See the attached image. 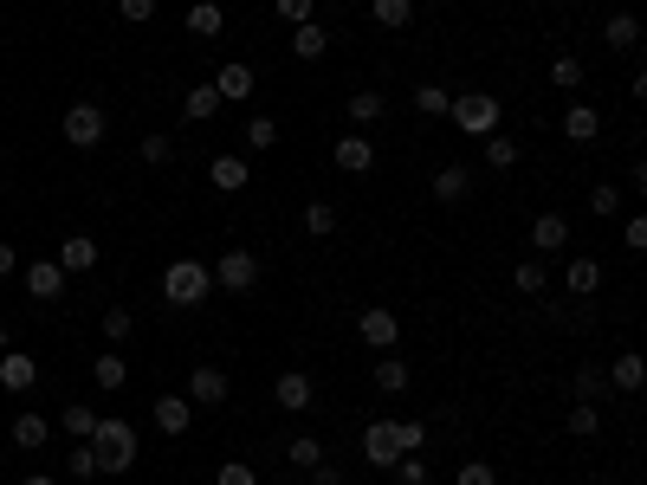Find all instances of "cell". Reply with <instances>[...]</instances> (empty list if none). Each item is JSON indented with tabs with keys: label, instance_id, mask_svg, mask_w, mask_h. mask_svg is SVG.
Returning a JSON list of instances; mask_svg holds the SVG:
<instances>
[{
	"label": "cell",
	"instance_id": "obj_10",
	"mask_svg": "<svg viewBox=\"0 0 647 485\" xmlns=\"http://www.w3.org/2000/svg\"><path fill=\"white\" fill-rule=\"evenodd\" d=\"M330 162H337V169L343 175H369V169H376V143H369V136H343V143L337 149H330Z\"/></svg>",
	"mask_w": 647,
	"mask_h": 485
},
{
	"label": "cell",
	"instance_id": "obj_3",
	"mask_svg": "<svg viewBox=\"0 0 647 485\" xmlns=\"http://www.w3.org/2000/svg\"><path fill=\"white\" fill-rule=\"evenodd\" d=\"M453 130H466V136H492L499 130V97L492 91H453Z\"/></svg>",
	"mask_w": 647,
	"mask_h": 485
},
{
	"label": "cell",
	"instance_id": "obj_39",
	"mask_svg": "<svg viewBox=\"0 0 647 485\" xmlns=\"http://www.w3.org/2000/svg\"><path fill=\"white\" fill-rule=\"evenodd\" d=\"M369 13H376L382 26H408L415 20V0H369Z\"/></svg>",
	"mask_w": 647,
	"mask_h": 485
},
{
	"label": "cell",
	"instance_id": "obj_1",
	"mask_svg": "<svg viewBox=\"0 0 647 485\" xmlns=\"http://www.w3.org/2000/svg\"><path fill=\"white\" fill-rule=\"evenodd\" d=\"M91 453H98V473H130L136 466V427L130 421H98Z\"/></svg>",
	"mask_w": 647,
	"mask_h": 485
},
{
	"label": "cell",
	"instance_id": "obj_8",
	"mask_svg": "<svg viewBox=\"0 0 647 485\" xmlns=\"http://www.w3.org/2000/svg\"><path fill=\"white\" fill-rule=\"evenodd\" d=\"M363 460L376 466V473H389V466L402 460V447H395V421H369L363 427Z\"/></svg>",
	"mask_w": 647,
	"mask_h": 485
},
{
	"label": "cell",
	"instance_id": "obj_25",
	"mask_svg": "<svg viewBox=\"0 0 647 485\" xmlns=\"http://www.w3.org/2000/svg\"><path fill=\"white\" fill-rule=\"evenodd\" d=\"M214 110H220V91H214V78H208V85H195V91L182 97V117H188V123H214Z\"/></svg>",
	"mask_w": 647,
	"mask_h": 485
},
{
	"label": "cell",
	"instance_id": "obj_40",
	"mask_svg": "<svg viewBox=\"0 0 647 485\" xmlns=\"http://www.w3.org/2000/svg\"><path fill=\"white\" fill-rule=\"evenodd\" d=\"M240 143L259 156V149H272V143H279V123H272V117H253V123H246V136H240Z\"/></svg>",
	"mask_w": 647,
	"mask_h": 485
},
{
	"label": "cell",
	"instance_id": "obj_9",
	"mask_svg": "<svg viewBox=\"0 0 647 485\" xmlns=\"http://www.w3.org/2000/svg\"><path fill=\"white\" fill-rule=\"evenodd\" d=\"M188 401H195V408H220V401H227V369L195 363L188 369Z\"/></svg>",
	"mask_w": 647,
	"mask_h": 485
},
{
	"label": "cell",
	"instance_id": "obj_31",
	"mask_svg": "<svg viewBox=\"0 0 647 485\" xmlns=\"http://www.w3.org/2000/svg\"><path fill=\"white\" fill-rule=\"evenodd\" d=\"M550 85L557 91H583V59H576V52H557V59H550Z\"/></svg>",
	"mask_w": 647,
	"mask_h": 485
},
{
	"label": "cell",
	"instance_id": "obj_49",
	"mask_svg": "<svg viewBox=\"0 0 647 485\" xmlns=\"http://www.w3.org/2000/svg\"><path fill=\"white\" fill-rule=\"evenodd\" d=\"M169 156H175L169 136H143V162H169Z\"/></svg>",
	"mask_w": 647,
	"mask_h": 485
},
{
	"label": "cell",
	"instance_id": "obj_52",
	"mask_svg": "<svg viewBox=\"0 0 647 485\" xmlns=\"http://www.w3.org/2000/svg\"><path fill=\"white\" fill-rule=\"evenodd\" d=\"M311 485H343V473H337V466H324V460H318V466H311Z\"/></svg>",
	"mask_w": 647,
	"mask_h": 485
},
{
	"label": "cell",
	"instance_id": "obj_56",
	"mask_svg": "<svg viewBox=\"0 0 647 485\" xmlns=\"http://www.w3.org/2000/svg\"><path fill=\"white\" fill-rule=\"evenodd\" d=\"M557 7H570V0H557Z\"/></svg>",
	"mask_w": 647,
	"mask_h": 485
},
{
	"label": "cell",
	"instance_id": "obj_46",
	"mask_svg": "<svg viewBox=\"0 0 647 485\" xmlns=\"http://www.w3.org/2000/svg\"><path fill=\"white\" fill-rule=\"evenodd\" d=\"M453 485H499V473H492L486 460H466L460 473H453Z\"/></svg>",
	"mask_w": 647,
	"mask_h": 485
},
{
	"label": "cell",
	"instance_id": "obj_33",
	"mask_svg": "<svg viewBox=\"0 0 647 485\" xmlns=\"http://www.w3.org/2000/svg\"><path fill=\"white\" fill-rule=\"evenodd\" d=\"M622 207H628V194L615 188V182H602L596 194H589V214H596V220H615V214H622Z\"/></svg>",
	"mask_w": 647,
	"mask_h": 485
},
{
	"label": "cell",
	"instance_id": "obj_41",
	"mask_svg": "<svg viewBox=\"0 0 647 485\" xmlns=\"http://www.w3.org/2000/svg\"><path fill=\"white\" fill-rule=\"evenodd\" d=\"M596 427H602V408H596V401H576V408H570V434H576V440H589Z\"/></svg>",
	"mask_w": 647,
	"mask_h": 485
},
{
	"label": "cell",
	"instance_id": "obj_19",
	"mask_svg": "<svg viewBox=\"0 0 647 485\" xmlns=\"http://www.w3.org/2000/svg\"><path fill=\"white\" fill-rule=\"evenodd\" d=\"M531 246H538V253H563V246H570V220L563 214H538L531 220Z\"/></svg>",
	"mask_w": 647,
	"mask_h": 485
},
{
	"label": "cell",
	"instance_id": "obj_21",
	"mask_svg": "<svg viewBox=\"0 0 647 485\" xmlns=\"http://www.w3.org/2000/svg\"><path fill=\"white\" fill-rule=\"evenodd\" d=\"M602 39H609V52H635L641 46V20L635 13H609V20H602Z\"/></svg>",
	"mask_w": 647,
	"mask_h": 485
},
{
	"label": "cell",
	"instance_id": "obj_23",
	"mask_svg": "<svg viewBox=\"0 0 647 485\" xmlns=\"http://www.w3.org/2000/svg\"><path fill=\"white\" fill-rule=\"evenodd\" d=\"M98 421H104V414L91 408V401H65V414H59V427L72 440H91V434H98Z\"/></svg>",
	"mask_w": 647,
	"mask_h": 485
},
{
	"label": "cell",
	"instance_id": "obj_26",
	"mask_svg": "<svg viewBox=\"0 0 647 485\" xmlns=\"http://www.w3.org/2000/svg\"><path fill=\"white\" fill-rule=\"evenodd\" d=\"M208 182H214L220 194H240V188H246V156H214Z\"/></svg>",
	"mask_w": 647,
	"mask_h": 485
},
{
	"label": "cell",
	"instance_id": "obj_24",
	"mask_svg": "<svg viewBox=\"0 0 647 485\" xmlns=\"http://www.w3.org/2000/svg\"><path fill=\"white\" fill-rule=\"evenodd\" d=\"M292 52H298V59H324V52H330V26H318V20L292 26Z\"/></svg>",
	"mask_w": 647,
	"mask_h": 485
},
{
	"label": "cell",
	"instance_id": "obj_34",
	"mask_svg": "<svg viewBox=\"0 0 647 485\" xmlns=\"http://www.w3.org/2000/svg\"><path fill=\"white\" fill-rule=\"evenodd\" d=\"M382 110H389V97H382V91H350V123H376Z\"/></svg>",
	"mask_w": 647,
	"mask_h": 485
},
{
	"label": "cell",
	"instance_id": "obj_35",
	"mask_svg": "<svg viewBox=\"0 0 647 485\" xmlns=\"http://www.w3.org/2000/svg\"><path fill=\"white\" fill-rule=\"evenodd\" d=\"M305 233H311V240H330V233H337V207H330V201H311L305 207Z\"/></svg>",
	"mask_w": 647,
	"mask_h": 485
},
{
	"label": "cell",
	"instance_id": "obj_5",
	"mask_svg": "<svg viewBox=\"0 0 647 485\" xmlns=\"http://www.w3.org/2000/svg\"><path fill=\"white\" fill-rule=\"evenodd\" d=\"M356 337H363L369 350H382V356H389L395 343H402V317H395V311H382V304H369V311L356 317Z\"/></svg>",
	"mask_w": 647,
	"mask_h": 485
},
{
	"label": "cell",
	"instance_id": "obj_53",
	"mask_svg": "<svg viewBox=\"0 0 647 485\" xmlns=\"http://www.w3.org/2000/svg\"><path fill=\"white\" fill-rule=\"evenodd\" d=\"M13 272H20V253H13V246H0V279H13Z\"/></svg>",
	"mask_w": 647,
	"mask_h": 485
},
{
	"label": "cell",
	"instance_id": "obj_16",
	"mask_svg": "<svg viewBox=\"0 0 647 485\" xmlns=\"http://www.w3.org/2000/svg\"><path fill=\"white\" fill-rule=\"evenodd\" d=\"M466 194H473V169H460V162H447V169H434V201L460 207Z\"/></svg>",
	"mask_w": 647,
	"mask_h": 485
},
{
	"label": "cell",
	"instance_id": "obj_37",
	"mask_svg": "<svg viewBox=\"0 0 647 485\" xmlns=\"http://www.w3.org/2000/svg\"><path fill=\"white\" fill-rule=\"evenodd\" d=\"M130 330H136L130 304H110V311H104V343H130Z\"/></svg>",
	"mask_w": 647,
	"mask_h": 485
},
{
	"label": "cell",
	"instance_id": "obj_32",
	"mask_svg": "<svg viewBox=\"0 0 647 485\" xmlns=\"http://www.w3.org/2000/svg\"><path fill=\"white\" fill-rule=\"evenodd\" d=\"M415 110H421V117H447V110H453V91L447 85H415Z\"/></svg>",
	"mask_w": 647,
	"mask_h": 485
},
{
	"label": "cell",
	"instance_id": "obj_13",
	"mask_svg": "<svg viewBox=\"0 0 647 485\" xmlns=\"http://www.w3.org/2000/svg\"><path fill=\"white\" fill-rule=\"evenodd\" d=\"M39 382V363L26 350H0V388H7V395H26V388Z\"/></svg>",
	"mask_w": 647,
	"mask_h": 485
},
{
	"label": "cell",
	"instance_id": "obj_29",
	"mask_svg": "<svg viewBox=\"0 0 647 485\" xmlns=\"http://www.w3.org/2000/svg\"><path fill=\"white\" fill-rule=\"evenodd\" d=\"M563 285H570V298H589V291L602 285V266H596V259H570V272H563Z\"/></svg>",
	"mask_w": 647,
	"mask_h": 485
},
{
	"label": "cell",
	"instance_id": "obj_27",
	"mask_svg": "<svg viewBox=\"0 0 647 485\" xmlns=\"http://www.w3.org/2000/svg\"><path fill=\"white\" fill-rule=\"evenodd\" d=\"M408 382H415V369H408V356H382V363H376V388H382V395H402Z\"/></svg>",
	"mask_w": 647,
	"mask_h": 485
},
{
	"label": "cell",
	"instance_id": "obj_4",
	"mask_svg": "<svg viewBox=\"0 0 647 485\" xmlns=\"http://www.w3.org/2000/svg\"><path fill=\"white\" fill-rule=\"evenodd\" d=\"M208 272H214L220 291H253V285H259V259L246 253V246H227V253H220Z\"/></svg>",
	"mask_w": 647,
	"mask_h": 485
},
{
	"label": "cell",
	"instance_id": "obj_18",
	"mask_svg": "<svg viewBox=\"0 0 647 485\" xmlns=\"http://www.w3.org/2000/svg\"><path fill=\"white\" fill-rule=\"evenodd\" d=\"M98 266V246H91V233H72V240H59V272L72 279V272H91Z\"/></svg>",
	"mask_w": 647,
	"mask_h": 485
},
{
	"label": "cell",
	"instance_id": "obj_48",
	"mask_svg": "<svg viewBox=\"0 0 647 485\" xmlns=\"http://www.w3.org/2000/svg\"><path fill=\"white\" fill-rule=\"evenodd\" d=\"M596 395H602V369L583 363V369H576V401H596Z\"/></svg>",
	"mask_w": 647,
	"mask_h": 485
},
{
	"label": "cell",
	"instance_id": "obj_2",
	"mask_svg": "<svg viewBox=\"0 0 647 485\" xmlns=\"http://www.w3.org/2000/svg\"><path fill=\"white\" fill-rule=\"evenodd\" d=\"M208 291H214V272L201 266V259H175V266L162 272V298L182 304V311L188 304H208Z\"/></svg>",
	"mask_w": 647,
	"mask_h": 485
},
{
	"label": "cell",
	"instance_id": "obj_6",
	"mask_svg": "<svg viewBox=\"0 0 647 485\" xmlns=\"http://www.w3.org/2000/svg\"><path fill=\"white\" fill-rule=\"evenodd\" d=\"M65 143L72 149H98L104 143V110L98 104H72L65 110Z\"/></svg>",
	"mask_w": 647,
	"mask_h": 485
},
{
	"label": "cell",
	"instance_id": "obj_55",
	"mask_svg": "<svg viewBox=\"0 0 647 485\" xmlns=\"http://www.w3.org/2000/svg\"><path fill=\"white\" fill-rule=\"evenodd\" d=\"M7 343H13V330H7V317H0V350H7Z\"/></svg>",
	"mask_w": 647,
	"mask_h": 485
},
{
	"label": "cell",
	"instance_id": "obj_20",
	"mask_svg": "<svg viewBox=\"0 0 647 485\" xmlns=\"http://www.w3.org/2000/svg\"><path fill=\"white\" fill-rule=\"evenodd\" d=\"M188 421H195V401L188 395H162L156 401V427L162 434H188Z\"/></svg>",
	"mask_w": 647,
	"mask_h": 485
},
{
	"label": "cell",
	"instance_id": "obj_47",
	"mask_svg": "<svg viewBox=\"0 0 647 485\" xmlns=\"http://www.w3.org/2000/svg\"><path fill=\"white\" fill-rule=\"evenodd\" d=\"M214 485H259V473H253L246 460H227V466L214 473Z\"/></svg>",
	"mask_w": 647,
	"mask_h": 485
},
{
	"label": "cell",
	"instance_id": "obj_7",
	"mask_svg": "<svg viewBox=\"0 0 647 485\" xmlns=\"http://www.w3.org/2000/svg\"><path fill=\"white\" fill-rule=\"evenodd\" d=\"M272 401H279L285 414H311V408H318V388H311L305 369H285V376L272 382Z\"/></svg>",
	"mask_w": 647,
	"mask_h": 485
},
{
	"label": "cell",
	"instance_id": "obj_11",
	"mask_svg": "<svg viewBox=\"0 0 647 485\" xmlns=\"http://www.w3.org/2000/svg\"><path fill=\"white\" fill-rule=\"evenodd\" d=\"M214 91H220V104H246V97L259 91L253 65H240V59H233V65H220V72H214Z\"/></svg>",
	"mask_w": 647,
	"mask_h": 485
},
{
	"label": "cell",
	"instance_id": "obj_43",
	"mask_svg": "<svg viewBox=\"0 0 647 485\" xmlns=\"http://www.w3.org/2000/svg\"><path fill=\"white\" fill-rule=\"evenodd\" d=\"M65 473H72V479H91V473H98V453H91V440H78V447L65 453Z\"/></svg>",
	"mask_w": 647,
	"mask_h": 485
},
{
	"label": "cell",
	"instance_id": "obj_36",
	"mask_svg": "<svg viewBox=\"0 0 647 485\" xmlns=\"http://www.w3.org/2000/svg\"><path fill=\"white\" fill-rule=\"evenodd\" d=\"M389 473H395V485H434V473H428V460H421V453H402Z\"/></svg>",
	"mask_w": 647,
	"mask_h": 485
},
{
	"label": "cell",
	"instance_id": "obj_22",
	"mask_svg": "<svg viewBox=\"0 0 647 485\" xmlns=\"http://www.w3.org/2000/svg\"><path fill=\"white\" fill-rule=\"evenodd\" d=\"M91 382H98L104 395H117V388L130 382V369H123V356H117V350H98V356H91Z\"/></svg>",
	"mask_w": 647,
	"mask_h": 485
},
{
	"label": "cell",
	"instance_id": "obj_42",
	"mask_svg": "<svg viewBox=\"0 0 647 485\" xmlns=\"http://www.w3.org/2000/svg\"><path fill=\"white\" fill-rule=\"evenodd\" d=\"M272 13L285 26H305V20H318V0H272Z\"/></svg>",
	"mask_w": 647,
	"mask_h": 485
},
{
	"label": "cell",
	"instance_id": "obj_30",
	"mask_svg": "<svg viewBox=\"0 0 647 485\" xmlns=\"http://www.w3.org/2000/svg\"><path fill=\"white\" fill-rule=\"evenodd\" d=\"M479 143H486V162H492V169H518V156H525V149H518V143H512V136H505V130L479 136Z\"/></svg>",
	"mask_w": 647,
	"mask_h": 485
},
{
	"label": "cell",
	"instance_id": "obj_14",
	"mask_svg": "<svg viewBox=\"0 0 647 485\" xmlns=\"http://www.w3.org/2000/svg\"><path fill=\"white\" fill-rule=\"evenodd\" d=\"M596 136H602L596 104H570V110H563V143H576V149H583V143H596Z\"/></svg>",
	"mask_w": 647,
	"mask_h": 485
},
{
	"label": "cell",
	"instance_id": "obj_15",
	"mask_svg": "<svg viewBox=\"0 0 647 485\" xmlns=\"http://www.w3.org/2000/svg\"><path fill=\"white\" fill-rule=\"evenodd\" d=\"M602 382H609L615 395H641V382H647V363H641L635 350H622V356L609 363V376H602Z\"/></svg>",
	"mask_w": 647,
	"mask_h": 485
},
{
	"label": "cell",
	"instance_id": "obj_45",
	"mask_svg": "<svg viewBox=\"0 0 647 485\" xmlns=\"http://www.w3.org/2000/svg\"><path fill=\"white\" fill-rule=\"evenodd\" d=\"M395 447H402V453H421V447H428V427H421V421H395Z\"/></svg>",
	"mask_w": 647,
	"mask_h": 485
},
{
	"label": "cell",
	"instance_id": "obj_44",
	"mask_svg": "<svg viewBox=\"0 0 647 485\" xmlns=\"http://www.w3.org/2000/svg\"><path fill=\"white\" fill-rule=\"evenodd\" d=\"M512 285H518V291H525V298H538V291H544L550 279H544V266H538V259H525V266H518V272H512Z\"/></svg>",
	"mask_w": 647,
	"mask_h": 485
},
{
	"label": "cell",
	"instance_id": "obj_38",
	"mask_svg": "<svg viewBox=\"0 0 647 485\" xmlns=\"http://www.w3.org/2000/svg\"><path fill=\"white\" fill-rule=\"evenodd\" d=\"M285 460H292V466H305V473H311V466L324 460V440H318V434H298L292 447H285Z\"/></svg>",
	"mask_w": 647,
	"mask_h": 485
},
{
	"label": "cell",
	"instance_id": "obj_17",
	"mask_svg": "<svg viewBox=\"0 0 647 485\" xmlns=\"http://www.w3.org/2000/svg\"><path fill=\"white\" fill-rule=\"evenodd\" d=\"M46 440H52V421H46V414H39V408H26V414H13V447H20V453H33V447H46Z\"/></svg>",
	"mask_w": 647,
	"mask_h": 485
},
{
	"label": "cell",
	"instance_id": "obj_51",
	"mask_svg": "<svg viewBox=\"0 0 647 485\" xmlns=\"http://www.w3.org/2000/svg\"><path fill=\"white\" fill-rule=\"evenodd\" d=\"M622 240H628V253H641V246H647V220H641V214L628 220V233H622Z\"/></svg>",
	"mask_w": 647,
	"mask_h": 485
},
{
	"label": "cell",
	"instance_id": "obj_12",
	"mask_svg": "<svg viewBox=\"0 0 647 485\" xmlns=\"http://www.w3.org/2000/svg\"><path fill=\"white\" fill-rule=\"evenodd\" d=\"M59 291H65L59 259H33V266H26V298H33V304H52Z\"/></svg>",
	"mask_w": 647,
	"mask_h": 485
},
{
	"label": "cell",
	"instance_id": "obj_28",
	"mask_svg": "<svg viewBox=\"0 0 647 485\" xmlns=\"http://www.w3.org/2000/svg\"><path fill=\"white\" fill-rule=\"evenodd\" d=\"M220 26H227V13H220L214 0H195V7H188V33H195V39H214Z\"/></svg>",
	"mask_w": 647,
	"mask_h": 485
},
{
	"label": "cell",
	"instance_id": "obj_50",
	"mask_svg": "<svg viewBox=\"0 0 647 485\" xmlns=\"http://www.w3.org/2000/svg\"><path fill=\"white\" fill-rule=\"evenodd\" d=\"M123 20H156V0H117Z\"/></svg>",
	"mask_w": 647,
	"mask_h": 485
},
{
	"label": "cell",
	"instance_id": "obj_54",
	"mask_svg": "<svg viewBox=\"0 0 647 485\" xmlns=\"http://www.w3.org/2000/svg\"><path fill=\"white\" fill-rule=\"evenodd\" d=\"M20 485H59V479H52V473H26Z\"/></svg>",
	"mask_w": 647,
	"mask_h": 485
}]
</instances>
